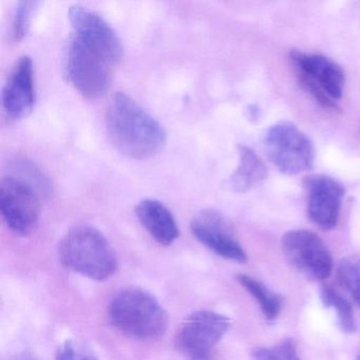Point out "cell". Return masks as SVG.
<instances>
[{
	"label": "cell",
	"mask_w": 360,
	"mask_h": 360,
	"mask_svg": "<svg viewBox=\"0 0 360 360\" xmlns=\"http://www.w3.org/2000/svg\"><path fill=\"white\" fill-rule=\"evenodd\" d=\"M106 130L113 146L132 159L155 157L167 138L163 126L124 92H117L109 103Z\"/></svg>",
	"instance_id": "cell-1"
},
{
	"label": "cell",
	"mask_w": 360,
	"mask_h": 360,
	"mask_svg": "<svg viewBox=\"0 0 360 360\" xmlns=\"http://www.w3.org/2000/svg\"><path fill=\"white\" fill-rule=\"evenodd\" d=\"M60 262L90 279H108L117 271V255L107 238L94 227L79 225L67 231L58 246Z\"/></svg>",
	"instance_id": "cell-2"
},
{
	"label": "cell",
	"mask_w": 360,
	"mask_h": 360,
	"mask_svg": "<svg viewBox=\"0 0 360 360\" xmlns=\"http://www.w3.org/2000/svg\"><path fill=\"white\" fill-rule=\"evenodd\" d=\"M109 319L120 332L141 340L165 333L168 315L158 299L140 288L120 290L109 304Z\"/></svg>",
	"instance_id": "cell-3"
},
{
	"label": "cell",
	"mask_w": 360,
	"mask_h": 360,
	"mask_svg": "<svg viewBox=\"0 0 360 360\" xmlns=\"http://www.w3.org/2000/svg\"><path fill=\"white\" fill-rule=\"evenodd\" d=\"M290 60L302 87L326 109H336V101L342 96L345 75L334 60L321 54L292 50Z\"/></svg>",
	"instance_id": "cell-4"
},
{
	"label": "cell",
	"mask_w": 360,
	"mask_h": 360,
	"mask_svg": "<svg viewBox=\"0 0 360 360\" xmlns=\"http://www.w3.org/2000/svg\"><path fill=\"white\" fill-rule=\"evenodd\" d=\"M48 193L22 176L9 174L0 183V210L8 227L20 236L32 233Z\"/></svg>",
	"instance_id": "cell-5"
},
{
	"label": "cell",
	"mask_w": 360,
	"mask_h": 360,
	"mask_svg": "<svg viewBox=\"0 0 360 360\" xmlns=\"http://www.w3.org/2000/svg\"><path fill=\"white\" fill-rule=\"evenodd\" d=\"M269 159L282 174H295L313 167L315 145L307 134L290 122H280L271 126L264 136Z\"/></svg>",
	"instance_id": "cell-6"
},
{
	"label": "cell",
	"mask_w": 360,
	"mask_h": 360,
	"mask_svg": "<svg viewBox=\"0 0 360 360\" xmlns=\"http://www.w3.org/2000/svg\"><path fill=\"white\" fill-rule=\"evenodd\" d=\"M112 63L73 35L67 52L66 73L71 85L85 98L96 100L112 83Z\"/></svg>",
	"instance_id": "cell-7"
},
{
	"label": "cell",
	"mask_w": 360,
	"mask_h": 360,
	"mask_svg": "<svg viewBox=\"0 0 360 360\" xmlns=\"http://www.w3.org/2000/svg\"><path fill=\"white\" fill-rule=\"evenodd\" d=\"M229 326L226 316L212 311H195L183 322L174 345L187 360H212L214 347Z\"/></svg>",
	"instance_id": "cell-8"
},
{
	"label": "cell",
	"mask_w": 360,
	"mask_h": 360,
	"mask_svg": "<svg viewBox=\"0 0 360 360\" xmlns=\"http://www.w3.org/2000/svg\"><path fill=\"white\" fill-rule=\"evenodd\" d=\"M282 250L288 262L305 277L321 281L330 277L333 259L323 240L307 229H295L284 233Z\"/></svg>",
	"instance_id": "cell-9"
},
{
	"label": "cell",
	"mask_w": 360,
	"mask_h": 360,
	"mask_svg": "<svg viewBox=\"0 0 360 360\" xmlns=\"http://www.w3.org/2000/svg\"><path fill=\"white\" fill-rule=\"evenodd\" d=\"M69 20L75 37L106 58L113 65L123 58L124 49L117 33L96 12L81 5L71 6Z\"/></svg>",
	"instance_id": "cell-10"
},
{
	"label": "cell",
	"mask_w": 360,
	"mask_h": 360,
	"mask_svg": "<svg viewBox=\"0 0 360 360\" xmlns=\"http://www.w3.org/2000/svg\"><path fill=\"white\" fill-rule=\"evenodd\" d=\"M307 193V216L324 231L336 227L345 197V187L336 179L326 174H311L302 181Z\"/></svg>",
	"instance_id": "cell-11"
},
{
	"label": "cell",
	"mask_w": 360,
	"mask_h": 360,
	"mask_svg": "<svg viewBox=\"0 0 360 360\" xmlns=\"http://www.w3.org/2000/svg\"><path fill=\"white\" fill-rule=\"evenodd\" d=\"M193 235L210 250L235 262L248 261V256L236 238L233 225L217 210H206L198 212L191 222Z\"/></svg>",
	"instance_id": "cell-12"
},
{
	"label": "cell",
	"mask_w": 360,
	"mask_h": 360,
	"mask_svg": "<svg viewBox=\"0 0 360 360\" xmlns=\"http://www.w3.org/2000/svg\"><path fill=\"white\" fill-rule=\"evenodd\" d=\"M35 104L34 72L32 58L22 56L16 62L3 90V108L11 120L30 115Z\"/></svg>",
	"instance_id": "cell-13"
},
{
	"label": "cell",
	"mask_w": 360,
	"mask_h": 360,
	"mask_svg": "<svg viewBox=\"0 0 360 360\" xmlns=\"http://www.w3.org/2000/svg\"><path fill=\"white\" fill-rule=\"evenodd\" d=\"M136 214L141 224L158 243L168 246L178 239L180 231L176 219L161 202L142 200L136 205Z\"/></svg>",
	"instance_id": "cell-14"
},
{
	"label": "cell",
	"mask_w": 360,
	"mask_h": 360,
	"mask_svg": "<svg viewBox=\"0 0 360 360\" xmlns=\"http://www.w3.org/2000/svg\"><path fill=\"white\" fill-rule=\"evenodd\" d=\"M239 166L231 174L229 185L237 193H246L264 182L267 167L261 158L245 145H238Z\"/></svg>",
	"instance_id": "cell-15"
},
{
	"label": "cell",
	"mask_w": 360,
	"mask_h": 360,
	"mask_svg": "<svg viewBox=\"0 0 360 360\" xmlns=\"http://www.w3.org/2000/svg\"><path fill=\"white\" fill-rule=\"evenodd\" d=\"M240 285L243 286L260 305L261 311L267 320H275L282 309L283 299L265 284L250 276L240 274L237 276Z\"/></svg>",
	"instance_id": "cell-16"
},
{
	"label": "cell",
	"mask_w": 360,
	"mask_h": 360,
	"mask_svg": "<svg viewBox=\"0 0 360 360\" xmlns=\"http://www.w3.org/2000/svg\"><path fill=\"white\" fill-rule=\"evenodd\" d=\"M320 298L324 307H332L336 311L339 326L347 334H353L357 330L355 317L351 303L339 294L332 286L326 285L321 288Z\"/></svg>",
	"instance_id": "cell-17"
},
{
	"label": "cell",
	"mask_w": 360,
	"mask_h": 360,
	"mask_svg": "<svg viewBox=\"0 0 360 360\" xmlns=\"http://www.w3.org/2000/svg\"><path fill=\"white\" fill-rule=\"evenodd\" d=\"M336 278L360 307V257H347L341 260L337 266Z\"/></svg>",
	"instance_id": "cell-18"
},
{
	"label": "cell",
	"mask_w": 360,
	"mask_h": 360,
	"mask_svg": "<svg viewBox=\"0 0 360 360\" xmlns=\"http://www.w3.org/2000/svg\"><path fill=\"white\" fill-rule=\"evenodd\" d=\"M254 360H301L296 343L292 339H284L273 347L252 349Z\"/></svg>",
	"instance_id": "cell-19"
},
{
	"label": "cell",
	"mask_w": 360,
	"mask_h": 360,
	"mask_svg": "<svg viewBox=\"0 0 360 360\" xmlns=\"http://www.w3.org/2000/svg\"><path fill=\"white\" fill-rule=\"evenodd\" d=\"M37 1H20L16 6L13 18V37L15 41H22L30 28L31 20L34 13Z\"/></svg>",
	"instance_id": "cell-20"
},
{
	"label": "cell",
	"mask_w": 360,
	"mask_h": 360,
	"mask_svg": "<svg viewBox=\"0 0 360 360\" xmlns=\"http://www.w3.org/2000/svg\"><path fill=\"white\" fill-rule=\"evenodd\" d=\"M56 360H98V358L89 345L72 339L65 341L58 347Z\"/></svg>",
	"instance_id": "cell-21"
},
{
	"label": "cell",
	"mask_w": 360,
	"mask_h": 360,
	"mask_svg": "<svg viewBox=\"0 0 360 360\" xmlns=\"http://www.w3.org/2000/svg\"><path fill=\"white\" fill-rule=\"evenodd\" d=\"M356 360H360V354H359V356H358L357 359H356Z\"/></svg>",
	"instance_id": "cell-22"
}]
</instances>
